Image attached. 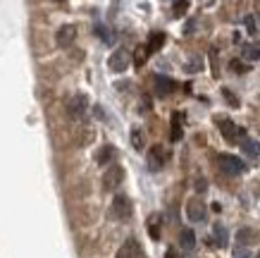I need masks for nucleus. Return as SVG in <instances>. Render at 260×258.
Here are the masks:
<instances>
[{"mask_svg":"<svg viewBox=\"0 0 260 258\" xmlns=\"http://www.w3.org/2000/svg\"><path fill=\"white\" fill-rule=\"evenodd\" d=\"M217 163H220V170L227 172V175H232V177H237V175H244L246 172L244 160H239L237 156H229V153H220Z\"/></svg>","mask_w":260,"mask_h":258,"instance_id":"f257e3e1","label":"nucleus"},{"mask_svg":"<svg viewBox=\"0 0 260 258\" xmlns=\"http://www.w3.org/2000/svg\"><path fill=\"white\" fill-rule=\"evenodd\" d=\"M217 125H220V132L222 136L229 141V144H234V141H241L246 136V132L241 127H237V122H232L229 118H217Z\"/></svg>","mask_w":260,"mask_h":258,"instance_id":"f03ea898","label":"nucleus"},{"mask_svg":"<svg viewBox=\"0 0 260 258\" xmlns=\"http://www.w3.org/2000/svg\"><path fill=\"white\" fill-rule=\"evenodd\" d=\"M124 180V170H122V165H110L105 175H103V189L105 191H115V189L122 184Z\"/></svg>","mask_w":260,"mask_h":258,"instance_id":"7ed1b4c3","label":"nucleus"},{"mask_svg":"<svg viewBox=\"0 0 260 258\" xmlns=\"http://www.w3.org/2000/svg\"><path fill=\"white\" fill-rule=\"evenodd\" d=\"M86 108H88V98L84 94H77L72 96V101L67 103V115L72 120H81L86 115Z\"/></svg>","mask_w":260,"mask_h":258,"instance_id":"20e7f679","label":"nucleus"},{"mask_svg":"<svg viewBox=\"0 0 260 258\" xmlns=\"http://www.w3.org/2000/svg\"><path fill=\"white\" fill-rule=\"evenodd\" d=\"M110 213H112V218H117V220H126V218H129V215H132V201H129V196H124V194L115 196Z\"/></svg>","mask_w":260,"mask_h":258,"instance_id":"39448f33","label":"nucleus"},{"mask_svg":"<svg viewBox=\"0 0 260 258\" xmlns=\"http://www.w3.org/2000/svg\"><path fill=\"white\" fill-rule=\"evenodd\" d=\"M186 218L191 222H203L208 218V208H205V204L201 198H191L189 204H186Z\"/></svg>","mask_w":260,"mask_h":258,"instance_id":"423d86ee","label":"nucleus"},{"mask_svg":"<svg viewBox=\"0 0 260 258\" xmlns=\"http://www.w3.org/2000/svg\"><path fill=\"white\" fill-rule=\"evenodd\" d=\"M108 67H110L112 72H124L126 67H129V50H124V48H117L115 53L110 55V60H108Z\"/></svg>","mask_w":260,"mask_h":258,"instance_id":"0eeeda50","label":"nucleus"},{"mask_svg":"<svg viewBox=\"0 0 260 258\" xmlns=\"http://www.w3.org/2000/svg\"><path fill=\"white\" fill-rule=\"evenodd\" d=\"M167 158H170L167 149H162L160 144H155V146L148 151V167L150 170H160V167L167 163Z\"/></svg>","mask_w":260,"mask_h":258,"instance_id":"6e6552de","label":"nucleus"},{"mask_svg":"<svg viewBox=\"0 0 260 258\" xmlns=\"http://www.w3.org/2000/svg\"><path fill=\"white\" fill-rule=\"evenodd\" d=\"M115 258H141V244H139V239H126L122 246L117 249V256Z\"/></svg>","mask_w":260,"mask_h":258,"instance_id":"1a4fd4ad","label":"nucleus"},{"mask_svg":"<svg viewBox=\"0 0 260 258\" xmlns=\"http://www.w3.org/2000/svg\"><path fill=\"white\" fill-rule=\"evenodd\" d=\"M153 86H155V94L158 96H170L174 89H177L174 79L162 77V74H155V77H153Z\"/></svg>","mask_w":260,"mask_h":258,"instance_id":"9d476101","label":"nucleus"},{"mask_svg":"<svg viewBox=\"0 0 260 258\" xmlns=\"http://www.w3.org/2000/svg\"><path fill=\"white\" fill-rule=\"evenodd\" d=\"M74 39H77V26H74V24H64V26H60V32H57V46L67 48V46L74 43Z\"/></svg>","mask_w":260,"mask_h":258,"instance_id":"9b49d317","label":"nucleus"},{"mask_svg":"<svg viewBox=\"0 0 260 258\" xmlns=\"http://www.w3.org/2000/svg\"><path fill=\"white\" fill-rule=\"evenodd\" d=\"M241 151H244L248 158H253V160H260V141H253V139H248V136H244V139H241Z\"/></svg>","mask_w":260,"mask_h":258,"instance_id":"f8f14e48","label":"nucleus"},{"mask_svg":"<svg viewBox=\"0 0 260 258\" xmlns=\"http://www.w3.org/2000/svg\"><path fill=\"white\" fill-rule=\"evenodd\" d=\"M179 244H181V251L191 253V251L196 249V235H193L191 230H181L179 232Z\"/></svg>","mask_w":260,"mask_h":258,"instance_id":"ddd939ff","label":"nucleus"},{"mask_svg":"<svg viewBox=\"0 0 260 258\" xmlns=\"http://www.w3.org/2000/svg\"><path fill=\"white\" fill-rule=\"evenodd\" d=\"M162 46H165V34H162V32H153V34H150L148 43H146L148 53H155V50H160Z\"/></svg>","mask_w":260,"mask_h":258,"instance_id":"4468645a","label":"nucleus"},{"mask_svg":"<svg viewBox=\"0 0 260 258\" xmlns=\"http://www.w3.org/2000/svg\"><path fill=\"white\" fill-rule=\"evenodd\" d=\"M115 160V149L112 146H103L98 153H95V163L98 165H110Z\"/></svg>","mask_w":260,"mask_h":258,"instance_id":"2eb2a0df","label":"nucleus"},{"mask_svg":"<svg viewBox=\"0 0 260 258\" xmlns=\"http://www.w3.org/2000/svg\"><path fill=\"white\" fill-rule=\"evenodd\" d=\"M181 136H184L181 115H179V112H174V115H172V132H170V139H172V141H181Z\"/></svg>","mask_w":260,"mask_h":258,"instance_id":"dca6fc26","label":"nucleus"},{"mask_svg":"<svg viewBox=\"0 0 260 258\" xmlns=\"http://www.w3.org/2000/svg\"><path fill=\"white\" fill-rule=\"evenodd\" d=\"M241 55L246 60H260V46L258 43H244L241 46Z\"/></svg>","mask_w":260,"mask_h":258,"instance_id":"f3484780","label":"nucleus"},{"mask_svg":"<svg viewBox=\"0 0 260 258\" xmlns=\"http://www.w3.org/2000/svg\"><path fill=\"white\" fill-rule=\"evenodd\" d=\"M148 48L146 46H136V50H134V65L136 67H143L146 65V60H148Z\"/></svg>","mask_w":260,"mask_h":258,"instance_id":"a211bd4d","label":"nucleus"},{"mask_svg":"<svg viewBox=\"0 0 260 258\" xmlns=\"http://www.w3.org/2000/svg\"><path fill=\"white\" fill-rule=\"evenodd\" d=\"M148 232H150V237H153V239H160V215H150Z\"/></svg>","mask_w":260,"mask_h":258,"instance_id":"6ab92c4d","label":"nucleus"},{"mask_svg":"<svg viewBox=\"0 0 260 258\" xmlns=\"http://www.w3.org/2000/svg\"><path fill=\"white\" fill-rule=\"evenodd\" d=\"M237 239H239V246H251L253 244V232L251 230H239V235H237Z\"/></svg>","mask_w":260,"mask_h":258,"instance_id":"aec40b11","label":"nucleus"},{"mask_svg":"<svg viewBox=\"0 0 260 258\" xmlns=\"http://www.w3.org/2000/svg\"><path fill=\"white\" fill-rule=\"evenodd\" d=\"M213 232H215V239H217V244H220V246H227V230H224L222 225H215Z\"/></svg>","mask_w":260,"mask_h":258,"instance_id":"412c9836","label":"nucleus"},{"mask_svg":"<svg viewBox=\"0 0 260 258\" xmlns=\"http://www.w3.org/2000/svg\"><path fill=\"white\" fill-rule=\"evenodd\" d=\"M132 146H134L136 151H143V132L141 129H134V132H132Z\"/></svg>","mask_w":260,"mask_h":258,"instance_id":"4be33fe9","label":"nucleus"},{"mask_svg":"<svg viewBox=\"0 0 260 258\" xmlns=\"http://www.w3.org/2000/svg\"><path fill=\"white\" fill-rule=\"evenodd\" d=\"M244 24H246V32H248V34H258V24H255V17H253V15H246L244 17Z\"/></svg>","mask_w":260,"mask_h":258,"instance_id":"5701e85b","label":"nucleus"},{"mask_svg":"<svg viewBox=\"0 0 260 258\" xmlns=\"http://www.w3.org/2000/svg\"><path fill=\"white\" fill-rule=\"evenodd\" d=\"M229 67H232V72H234V74H244V72H248V67H246L244 63H239V60H232V63H229Z\"/></svg>","mask_w":260,"mask_h":258,"instance_id":"b1692460","label":"nucleus"},{"mask_svg":"<svg viewBox=\"0 0 260 258\" xmlns=\"http://www.w3.org/2000/svg\"><path fill=\"white\" fill-rule=\"evenodd\" d=\"M234 258H251V249H246V246H237V249H234Z\"/></svg>","mask_w":260,"mask_h":258,"instance_id":"393cba45","label":"nucleus"},{"mask_svg":"<svg viewBox=\"0 0 260 258\" xmlns=\"http://www.w3.org/2000/svg\"><path fill=\"white\" fill-rule=\"evenodd\" d=\"M184 10H189V3H186V0H184V3H174V17H181Z\"/></svg>","mask_w":260,"mask_h":258,"instance_id":"a878e982","label":"nucleus"},{"mask_svg":"<svg viewBox=\"0 0 260 258\" xmlns=\"http://www.w3.org/2000/svg\"><path fill=\"white\" fill-rule=\"evenodd\" d=\"M198 70H201V60H198V58H193V60L186 65V72H191V74H193V72H198Z\"/></svg>","mask_w":260,"mask_h":258,"instance_id":"bb28decb","label":"nucleus"},{"mask_svg":"<svg viewBox=\"0 0 260 258\" xmlns=\"http://www.w3.org/2000/svg\"><path fill=\"white\" fill-rule=\"evenodd\" d=\"M222 94H224V98H227V101L232 103V105H239V101H237V98H234V96H232V91H229V89H224Z\"/></svg>","mask_w":260,"mask_h":258,"instance_id":"cd10ccee","label":"nucleus"},{"mask_svg":"<svg viewBox=\"0 0 260 258\" xmlns=\"http://www.w3.org/2000/svg\"><path fill=\"white\" fill-rule=\"evenodd\" d=\"M205 189H208V187H205V180H196V191H201V194H203Z\"/></svg>","mask_w":260,"mask_h":258,"instance_id":"c85d7f7f","label":"nucleus"},{"mask_svg":"<svg viewBox=\"0 0 260 258\" xmlns=\"http://www.w3.org/2000/svg\"><path fill=\"white\" fill-rule=\"evenodd\" d=\"M165 258H181V256H179V253H177V251H174V249H167Z\"/></svg>","mask_w":260,"mask_h":258,"instance_id":"c756f323","label":"nucleus"},{"mask_svg":"<svg viewBox=\"0 0 260 258\" xmlns=\"http://www.w3.org/2000/svg\"><path fill=\"white\" fill-rule=\"evenodd\" d=\"M253 17H255V19H258V22H260V10H258V15H253Z\"/></svg>","mask_w":260,"mask_h":258,"instance_id":"7c9ffc66","label":"nucleus"},{"mask_svg":"<svg viewBox=\"0 0 260 258\" xmlns=\"http://www.w3.org/2000/svg\"><path fill=\"white\" fill-rule=\"evenodd\" d=\"M255 258H260V253H258V256H255Z\"/></svg>","mask_w":260,"mask_h":258,"instance_id":"2f4dec72","label":"nucleus"}]
</instances>
